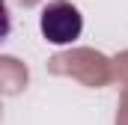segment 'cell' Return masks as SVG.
Listing matches in <instances>:
<instances>
[{
	"label": "cell",
	"instance_id": "2",
	"mask_svg": "<svg viewBox=\"0 0 128 125\" xmlns=\"http://www.w3.org/2000/svg\"><path fill=\"white\" fill-rule=\"evenodd\" d=\"M12 33V18H9V6L6 0H0V42H6Z\"/></svg>",
	"mask_w": 128,
	"mask_h": 125
},
{
	"label": "cell",
	"instance_id": "1",
	"mask_svg": "<svg viewBox=\"0 0 128 125\" xmlns=\"http://www.w3.org/2000/svg\"><path fill=\"white\" fill-rule=\"evenodd\" d=\"M39 30L51 45H72L84 33V15L68 0H51L39 12Z\"/></svg>",
	"mask_w": 128,
	"mask_h": 125
}]
</instances>
